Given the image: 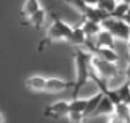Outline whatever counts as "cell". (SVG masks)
I'll return each instance as SVG.
<instances>
[{
    "mask_svg": "<svg viewBox=\"0 0 130 123\" xmlns=\"http://www.w3.org/2000/svg\"><path fill=\"white\" fill-rule=\"evenodd\" d=\"M92 54H96L100 58H102L105 61H109V62H113L117 64L120 57H118V53L114 48H106V46H96L93 49Z\"/></svg>",
    "mask_w": 130,
    "mask_h": 123,
    "instance_id": "10",
    "label": "cell"
},
{
    "mask_svg": "<svg viewBox=\"0 0 130 123\" xmlns=\"http://www.w3.org/2000/svg\"><path fill=\"white\" fill-rule=\"evenodd\" d=\"M86 99L88 98H78L76 97L69 102V111H77V113L84 114L85 107H86Z\"/></svg>",
    "mask_w": 130,
    "mask_h": 123,
    "instance_id": "18",
    "label": "cell"
},
{
    "mask_svg": "<svg viewBox=\"0 0 130 123\" xmlns=\"http://www.w3.org/2000/svg\"><path fill=\"white\" fill-rule=\"evenodd\" d=\"M120 2H123V3H126V4L130 5V0H120Z\"/></svg>",
    "mask_w": 130,
    "mask_h": 123,
    "instance_id": "25",
    "label": "cell"
},
{
    "mask_svg": "<svg viewBox=\"0 0 130 123\" xmlns=\"http://www.w3.org/2000/svg\"><path fill=\"white\" fill-rule=\"evenodd\" d=\"M129 9H130V5L129 4L118 0L116 8L113 9V12L110 13V16L114 17V19H117V20H123V17L126 16V13L129 12Z\"/></svg>",
    "mask_w": 130,
    "mask_h": 123,
    "instance_id": "16",
    "label": "cell"
},
{
    "mask_svg": "<svg viewBox=\"0 0 130 123\" xmlns=\"http://www.w3.org/2000/svg\"><path fill=\"white\" fill-rule=\"evenodd\" d=\"M114 107H116V105L106 95H102L101 101H100L98 106L92 116H110L114 114Z\"/></svg>",
    "mask_w": 130,
    "mask_h": 123,
    "instance_id": "9",
    "label": "cell"
},
{
    "mask_svg": "<svg viewBox=\"0 0 130 123\" xmlns=\"http://www.w3.org/2000/svg\"><path fill=\"white\" fill-rule=\"evenodd\" d=\"M102 29L109 31L114 36L117 41H122V43H127L129 34H130V25L123 20H117L111 16H108L100 23Z\"/></svg>",
    "mask_w": 130,
    "mask_h": 123,
    "instance_id": "3",
    "label": "cell"
},
{
    "mask_svg": "<svg viewBox=\"0 0 130 123\" xmlns=\"http://www.w3.org/2000/svg\"><path fill=\"white\" fill-rule=\"evenodd\" d=\"M90 57L92 53L85 49L77 48L74 52V66H76V81L73 86V98L78 95V91L84 87L90 75Z\"/></svg>",
    "mask_w": 130,
    "mask_h": 123,
    "instance_id": "2",
    "label": "cell"
},
{
    "mask_svg": "<svg viewBox=\"0 0 130 123\" xmlns=\"http://www.w3.org/2000/svg\"><path fill=\"white\" fill-rule=\"evenodd\" d=\"M114 90L117 93V97L120 99V102H126V99L129 97V93H130V86L127 85V82L125 81L121 86H118Z\"/></svg>",
    "mask_w": 130,
    "mask_h": 123,
    "instance_id": "19",
    "label": "cell"
},
{
    "mask_svg": "<svg viewBox=\"0 0 130 123\" xmlns=\"http://www.w3.org/2000/svg\"><path fill=\"white\" fill-rule=\"evenodd\" d=\"M7 122V118H5V114L3 111H0V123H5Z\"/></svg>",
    "mask_w": 130,
    "mask_h": 123,
    "instance_id": "22",
    "label": "cell"
},
{
    "mask_svg": "<svg viewBox=\"0 0 130 123\" xmlns=\"http://www.w3.org/2000/svg\"><path fill=\"white\" fill-rule=\"evenodd\" d=\"M125 103H127L129 106H130V93H129V97H127V99H126V102Z\"/></svg>",
    "mask_w": 130,
    "mask_h": 123,
    "instance_id": "24",
    "label": "cell"
},
{
    "mask_svg": "<svg viewBox=\"0 0 130 123\" xmlns=\"http://www.w3.org/2000/svg\"><path fill=\"white\" fill-rule=\"evenodd\" d=\"M40 8H43L40 4V0H25L21 5L20 15H21V17L27 19V17L32 16L33 13H36Z\"/></svg>",
    "mask_w": 130,
    "mask_h": 123,
    "instance_id": "13",
    "label": "cell"
},
{
    "mask_svg": "<svg viewBox=\"0 0 130 123\" xmlns=\"http://www.w3.org/2000/svg\"><path fill=\"white\" fill-rule=\"evenodd\" d=\"M69 113V102L68 101H56L45 107L44 115L46 118H61L67 116Z\"/></svg>",
    "mask_w": 130,
    "mask_h": 123,
    "instance_id": "6",
    "label": "cell"
},
{
    "mask_svg": "<svg viewBox=\"0 0 130 123\" xmlns=\"http://www.w3.org/2000/svg\"><path fill=\"white\" fill-rule=\"evenodd\" d=\"M102 95H104L102 93L98 91V93L90 95L89 98L86 99V107H85V111H84V118H89V116L93 115V113L96 111V109H97V106H98L100 101H101Z\"/></svg>",
    "mask_w": 130,
    "mask_h": 123,
    "instance_id": "15",
    "label": "cell"
},
{
    "mask_svg": "<svg viewBox=\"0 0 130 123\" xmlns=\"http://www.w3.org/2000/svg\"><path fill=\"white\" fill-rule=\"evenodd\" d=\"M126 82H127V85L130 86V77H129V78H126Z\"/></svg>",
    "mask_w": 130,
    "mask_h": 123,
    "instance_id": "26",
    "label": "cell"
},
{
    "mask_svg": "<svg viewBox=\"0 0 130 123\" xmlns=\"http://www.w3.org/2000/svg\"><path fill=\"white\" fill-rule=\"evenodd\" d=\"M96 38V43L94 45L96 46H106V48H114L117 40L114 38V36L111 34L109 31H105V29H101L97 36L94 37Z\"/></svg>",
    "mask_w": 130,
    "mask_h": 123,
    "instance_id": "11",
    "label": "cell"
},
{
    "mask_svg": "<svg viewBox=\"0 0 130 123\" xmlns=\"http://www.w3.org/2000/svg\"><path fill=\"white\" fill-rule=\"evenodd\" d=\"M85 5H89V7H96L98 0H81Z\"/></svg>",
    "mask_w": 130,
    "mask_h": 123,
    "instance_id": "21",
    "label": "cell"
},
{
    "mask_svg": "<svg viewBox=\"0 0 130 123\" xmlns=\"http://www.w3.org/2000/svg\"><path fill=\"white\" fill-rule=\"evenodd\" d=\"M67 118L70 123H82L84 120V114L82 113H77V111H69L67 114Z\"/></svg>",
    "mask_w": 130,
    "mask_h": 123,
    "instance_id": "20",
    "label": "cell"
},
{
    "mask_svg": "<svg viewBox=\"0 0 130 123\" xmlns=\"http://www.w3.org/2000/svg\"><path fill=\"white\" fill-rule=\"evenodd\" d=\"M52 24L49 25L48 31H46L45 37L41 40V43L39 44L37 50L41 52L44 48H46L48 45L53 43H68V40L70 37V34L73 32V27L68 24L67 21L61 17H58L56 13H52Z\"/></svg>",
    "mask_w": 130,
    "mask_h": 123,
    "instance_id": "1",
    "label": "cell"
},
{
    "mask_svg": "<svg viewBox=\"0 0 130 123\" xmlns=\"http://www.w3.org/2000/svg\"><path fill=\"white\" fill-rule=\"evenodd\" d=\"M127 44L130 45V34H129V40H127Z\"/></svg>",
    "mask_w": 130,
    "mask_h": 123,
    "instance_id": "27",
    "label": "cell"
},
{
    "mask_svg": "<svg viewBox=\"0 0 130 123\" xmlns=\"http://www.w3.org/2000/svg\"><path fill=\"white\" fill-rule=\"evenodd\" d=\"M90 72L100 78L109 81V79L118 75V68H117V64L105 61L102 58H100L98 56L92 54V57H90Z\"/></svg>",
    "mask_w": 130,
    "mask_h": 123,
    "instance_id": "4",
    "label": "cell"
},
{
    "mask_svg": "<svg viewBox=\"0 0 130 123\" xmlns=\"http://www.w3.org/2000/svg\"><path fill=\"white\" fill-rule=\"evenodd\" d=\"M46 15H48V12H46V9L44 8H40L36 13H33L32 16L27 17V19H24V23L23 24L24 25H28V27H32L35 29H41L44 27L45 21H46Z\"/></svg>",
    "mask_w": 130,
    "mask_h": 123,
    "instance_id": "8",
    "label": "cell"
},
{
    "mask_svg": "<svg viewBox=\"0 0 130 123\" xmlns=\"http://www.w3.org/2000/svg\"><path fill=\"white\" fill-rule=\"evenodd\" d=\"M123 21H126V23H127V24L130 25V9H129V12L126 13V16H125V17H123Z\"/></svg>",
    "mask_w": 130,
    "mask_h": 123,
    "instance_id": "23",
    "label": "cell"
},
{
    "mask_svg": "<svg viewBox=\"0 0 130 123\" xmlns=\"http://www.w3.org/2000/svg\"><path fill=\"white\" fill-rule=\"evenodd\" d=\"M86 40H88V38H86V36H85V33L82 32L80 24H77L76 27H73V32H72V34H70L68 43H69L70 45L77 46V48H81V46L85 45Z\"/></svg>",
    "mask_w": 130,
    "mask_h": 123,
    "instance_id": "14",
    "label": "cell"
},
{
    "mask_svg": "<svg viewBox=\"0 0 130 123\" xmlns=\"http://www.w3.org/2000/svg\"><path fill=\"white\" fill-rule=\"evenodd\" d=\"M74 82L73 81H67L60 77H46L45 82V91L44 93H49V94H57L68 90L69 87H73Z\"/></svg>",
    "mask_w": 130,
    "mask_h": 123,
    "instance_id": "5",
    "label": "cell"
},
{
    "mask_svg": "<svg viewBox=\"0 0 130 123\" xmlns=\"http://www.w3.org/2000/svg\"><path fill=\"white\" fill-rule=\"evenodd\" d=\"M82 32L85 33L86 38H94L97 36V33L101 31V25L100 23H94L92 20H86V19H81V21L78 23Z\"/></svg>",
    "mask_w": 130,
    "mask_h": 123,
    "instance_id": "12",
    "label": "cell"
},
{
    "mask_svg": "<svg viewBox=\"0 0 130 123\" xmlns=\"http://www.w3.org/2000/svg\"><path fill=\"white\" fill-rule=\"evenodd\" d=\"M45 82L46 77L41 74H32L27 77L25 79V86L29 91L33 93H44L45 91Z\"/></svg>",
    "mask_w": 130,
    "mask_h": 123,
    "instance_id": "7",
    "label": "cell"
},
{
    "mask_svg": "<svg viewBox=\"0 0 130 123\" xmlns=\"http://www.w3.org/2000/svg\"><path fill=\"white\" fill-rule=\"evenodd\" d=\"M117 3H118V0H98L96 7L100 11H102V12H105L106 15L110 16V13L113 12V9L116 8Z\"/></svg>",
    "mask_w": 130,
    "mask_h": 123,
    "instance_id": "17",
    "label": "cell"
}]
</instances>
